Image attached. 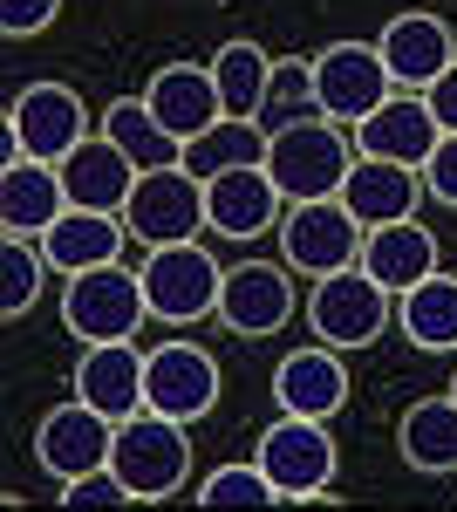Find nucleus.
Instances as JSON below:
<instances>
[{"label":"nucleus","instance_id":"4be33fe9","mask_svg":"<svg viewBox=\"0 0 457 512\" xmlns=\"http://www.w3.org/2000/svg\"><path fill=\"white\" fill-rule=\"evenodd\" d=\"M355 267L376 274L389 294H403V287H417V280H430L444 267V246H437V233L423 219H389V226H369Z\"/></svg>","mask_w":457,"mask_h":512},{"label":"nucleus","instance_id":"6e6552de","mask_svg":"<svg viewBox=\"0 0 457 512\" xmlns=\"http://www.w3.org/2000/svg\"><path fill=\"white\" fill-rule=\"evenodd\" d=\"M219 390H226L219 355L198 349L191 335H171V342L144 349V403L151 410L178 417V424H205L219 410Z\"/></svg>","mask_w":457,"mask_h":512},{"label":"nucleus","instance_id":"412c9836","mask_svg":"<svg viewBox=\"0 0 457 512\" xmlns=\"http://www.w3.org/2000/svg\"><path fill=\"white\" fill-rule=\"evenodd\" d=\"M69 212V185H62V164L41 158H14L0 164V233L41 239L55 219Z\"/></svg>","mask_w":457,"mask_h":512},{"label":"nucleus","instance_id":"393cba45","mask_svg":"<svg viewBox=\"0 0 457 512\" xmlns=\"http://www.w3.org/2000/svg\"><path fill=\"white\" fill-rule=\"evenodd\" d=\"M396 451L403 465L423 478H451L457 472V396H417L403 417H396Z\"/></svg>","mask_w":457,"mask_h":512},{"label":"nucleus","instance_id":"39448f33","mask_svg":"<svg viewBox=\"0 0 457 512\" xmlns=\"http://www.w3.org/2000/svg\"><path fill=\"white\" fill-rule=\"evenodd\" d=\"M191 424L164 417V410H137L130 424H116V451L110 465L123 472V485L137 492V506H157L171 499L178 485L191 478Z\"/></svg>","mask_w":457,"mask_h":512},{"label":"nucleus","instance_id":"cd10ccee","mask_svg":"<svg viewBox=\"0 0 457 512\" xmlns=\"http://www.w3.org/2000/svg\"><path fill=\"white\" fill-rule=\"evenodd\" d=\"M212 82H219V103H226V117H260V103H267V82H273V55L260 41L232 35L212 48Z\"/></svg>","mask_w":457,"mask_h":512},{"label":"nucleus","instance_id":"473e14b6","mask_svg":"<svg viewBox=\"0 0 457 512\" xmlns=\"http://www.w3.org/2000/svg\"><path fill=\"white\" fill-rule=\"evenodd\" d=\"M69 512H82V506H137V492L123 485V472L116 465H96V472H82V478H69L62 492H55Z\"/></svg>","mask_w":457,"mask_h":512},{"label":"nucleus","instance_id":"20e7f679","mask_svg":"<svg viewBox=\"0 0 457 512\" xmlns=\"http://www.w3.org/2000/svg\"><path fill=\"white\" fill-rule=\"evenodd\" d=\"M144 301H151V321H171V328H198L205 315H219V287H226V267L198 246V239H178V246H144Z\"/></svg>","mask_w":457,"mask_h":512},{"label":"nucleus","instance_id":"f257e3e1","mask_svg":"<svg viewBox=\"0 0 457 512\" xmlns=\"http://www.w3.org/2000/svg\"><path fill=\"white\" fill-rule=\"evenodd\" d=\"M355 164V137L335 117H301L267 137V178L280 185L287 205L301 198H342V178Z\"/></svg>","mask_w":457,"mask_h":512},{"label":"nucleus","instance_id":"4468645a","mask_svg":"<svg viewBox=\"0 0 457 512\" xmlns=\"http://www.w3.org/2000/svg\"><path fill=\"white\" fill-rule=\"evenodd\" d=\"M280 212H287V198L267 178V164H239V171L205 185V226L219 239H232V246L280 233Z\"/></svg>","mask_w":457,"mask_h":512},{"label":"nucleus","instance_id":"dca6fc26","mask_svg":"<svg viewBox=\"0 0 457 512\" xmlns=\"http://www.w3.org/2000/svg\"><path fill=\"white\" fill-rule=\"evenodd\" d=\"M273 403L287 410V417H342L348 410V362L342 349H328V342H307V349L280 355V369H273Z\"/></svg>","mask_w":457,"mask_h":512},{"label":"nucleus","instance_id":"f3484780","mask_svg":"<svg viewBox=\"0 0 457 512\" xmlns=\"http://www.w3.org/2000/svg\"><path fill=\"white\" fill-rule=\"evenodd\" d=\"M76 396L89 410H103L110 424H130L137 410H151L144 403V349L137 342H96V349H82Z\"/></svg>","mask_w":457,"mask_h":512},{"label":"nucleus","instance_id":"9d476101","mask_svg":"<svg viewBox=\"0 0 457 512\" xmlns=\"http://www.w3.org/2000/svg\"><path fill=\"white\" fill-rule=\"evenodd\" d=\"M123 226H130V239H144V246L198 239V226H205V178H191L185 164L144 171L130 205H123Z\"/></svg>","mask_w":457,"mask_h":512},{"label":"nucleus","instance_id":"1a4fd4ad","mask_svg":"<svg viewBox=\"0 0 457 512\" xmlns=\"http://www.w3.org/2000/svg\"><path fill=\"white\" fill-rule=\"evenodd\" d=\"M307 62H314V96H321V117L348 123V130L396 96V76H389V62H382L376 41H328V48H314Z\"/></svg>","mask_w":457,"mask_h":512},{"label":"nucleus","instance_id":"aec40b11","mask_svg":"<svg viewBox=\"0 0 457 512\" xmlns=\"http://www.w3.org/2000/svg\"><path fill=\"white\" fill-rule=\"evenodd\" d=\"M376 48H382V62H389V76H396V89H417V96L457 62V35L437 14H396L376 35Z\"/></svg>","mask_w":457,"mask_h":512},{"label":"nucleus","instance_id":"ddd939ff","mask_svg":"<svg viewBox=\"0 0 457 512\" xmlns=\"http://www.w3.org/2000/svg\"><path fill=\"white\" fill-rule=\"evenodd\" d=\"M110 451H116V424L103 417V410H89L82 396L55 403V410L35 424V465L55 478V485H69V478L110 465Z\"/></svg>","mask_w":457,"mask_h":512},{"label":"nucleus","instance_id":"9b49d317","mask_svg":"<svg viewBox=\"0 0 457 512\" xmlns=\"http://www.w3.org/2000/svg\"><path fill=\"white\" fill-rule=\"evenodd\" d=\"M294 267L287 260H239L226 267V287H219V321H226L239 342H267L294 321Z\"/></svg>","mask_w":457,"mask_h":512},{"label":"nucleus","instance_id":"c9c22d12","mask_svg":"<svg viewBox=\"0 0 457 512\" xmlns=\"http://www.w3.org/2000/svg\"><path fill=\"white\" fill-rule=\"evenodd\" d=\"M423 103L437 110V123H444V130H457V62H451L437 82H430V89H423Z\"/></svg>","mask_w":457,"mask_h":512},{"label":"nucleus","instance_id":"bb28decb","mask_svg":"<svg viewBox=\"0 0 457 512\" xmlns=\"http://www.w3.org/2000/svg\"><path fill=\"white\" fill-rule=\"evenodd\" d=\"M191 171V178H226V171H239V164H267V123L260 117H219L212 130H198L185 144V158H178Z\"/></svg>","mask_w":457,"mask_h":512},{"label":"nucleus","instance_id":"7c9ffc66","mask_svg":"<svg viewBox=\"0 0 457 512\" xmlns=\"http://www.w3.org/2000/svg\"><path fill=\"white\" fill-rule=\"evenodd\" d=\"M191 499H198V506H212V512H219V506H280V485L267 478V465H260V458H253V465L239 458V465L205 472Z\"/></svg>","mask_w":457,"mask_h":512},{"label":"nucleus","instance_id":"f704fd0d","mask_svg":"<svg viewBox=\"0 0 457 512\" xmlns=\"http://www.w3.org/2000/svg\"><path fill=\"white\" fill-rule=\"evenodd\" d=\"M423 185H430L437 205H457V130L437 137V151H430V164H423Z\"/></svg>","mask_w":457,"mask_h":512},{"label":"nucleus","instance_id":"f03ea898","mask_svg":"<svg viewBox=\"0 0 457 512\" xmlns=\"http://www.w3.org/2000/svg\"><path fill=\"white\" fill-rule=\"evenodd\" d=\"M307 328H314V342H328V349H342V355L376 349L382 335L396 328V294L376 274H362V267L321 274L314 294H307Z\"/></svg>","mask_w":457,"mask_h":512},{"label":"nucleus","instance_id":"b1692460","mask_svg":"<svg viewBox=\"0 0 457 512\" xmlns=\"http://www.w3.org/2000/svg\"><path fill=\"white\" fill-rule=\"evenodd\" d=\"M137 164L116 151L110 137L96 130L89 144H76L69 158H62V185H69V205H89V212H123L130 192H137Z\"/></svg>","mask_w":457,"mask_h":512},{"label":"nucleus","instance_id":"a878e982","mask_svg":"<svg viewBox=\"0 0 457 512\" xmlns=\"http://www.w3.org/2000/svg\"><path fill=\"white\" fill-rule=\"evenodd\" d=\"M396 328L417 342L423 355H457V274H437L417 280L396 294Z\"/></svg>","mask_w":457,"mask_h":512},{"label":"nucleus","instance_id":"2f4dec72","mask_svg":"<svg viewBox=\"0 0 457 512\" xmlns=\"http://www.w3.org/2000/svg\"><path fill=\"white\" fill-rule=\"evenodd\" d=\"M301 117H321V96H314V62H273V82H267V103H260V123L287 130Z\"/></svg>","mask_w":457,"mask_h":512},{"label":"nucleus","instance_id":"72a5a7b5","mask_svg":"<svg viewBox=\"0 0 457 512\" xmlns=\"http://www.w3.org/2000/svg\"><path fill=\"white\" fill-rule=\"evenodd\" d=\"M62 21V0H0V35L7 41H35Z\"/></svg>","mask_w":457,"mask_h":512},{"label":"nucleus","instance_id":"f8f14e48","mask_svg":"<svg viewBox=\"0 0 457 512\" xmlns=\"http://www.w3.org/2000/svg\"><path fill=\"white\" fill-rule=\"evenodd\" d=\"M7 130L21 137V151L41 164H62L76 144H89L96 130H89V110H82V96L69 82H28L14 103H7Z\"/></svg>","mask_w":457,"mask_h":512},{"label":"nucleus","instance_id":"a211bd4d","mask_svg":"<svg viewBox=\"0 0 457 512\" xmlns=\"http://www.w3.org/2000/svg\"><path fill=\"white\" fill-rule=\"evenodd\" d=\"M423 171L417 164H389V158H362L355 151V164H348L342 178V205L362 219V226H389V219H417L423 212Z\"/></svg>","mask_w":457,"mask_h":512},{"label":"nucleus","instance_id":"c756f323","mask_svg":"<svg viewBox=\"0 0 457 512\" xmlns=\"http://www.w3.org/2000/svg\"><path fill=\"white\" fill-rule=\"evenodd\" d=\"M41 274H55L48 253H41V239H21V233L0 239V315L7 321H21L41 301Z\"/></svg>","mask_w":457,"mask_h":512},{"label":"nucleus","instance_id":"0eeeda50","mask_svg":"<svg viewBox=\"0 0 457 512\" xmlns=\"http://www.w3.org/2000/svg\"><path fill=\"white\" fill-rule=\"evenodd\" d=\"M362 239L369 226L348 212L342 198H301V205H287L280 212V260L294 267V274H342L362 260Z\"/></svg>","mask_w":457,"mask_h":512},{"label":"nucleus","instance_id":"c85d7f7f","mask_svg":"<svg viewBox=\"0 0 457 512\" xmlns=\"http://www.w3.org/2000/svg\"><path fill=\"white\" fill-rule=\"evenodd\" d=\"M103 137H110L137 171H157V164H178V158H185V144L157 123V110L144 103V96H116L110 110H103Z\"/></svg>","mask_w":457,"mask_h":512},{"label":"nucleus","instance_id":"5701e85b","mask_svg":"<svg viewBox=\"0 0 457 512\" xmlns=\"http://www.w3.org/2000/svg\"><path fill=\"white\" fill-rule=\"evenodd\" d=\"M123 212H89V205H69L48 233H41V253H48V267L69 280V274H89V267H110L123 260Z\"/></svg>","mask_w":457,"mask_h":512},{"label":"nucleus","instance_id":"2eb2a0df","mask_svg":"<svg viewBox=\"0 0 457 512\" xmlns=\"http://www.w3.org/2000/svg\"><path fill=\"white\" fill-rule=\"evenodd\" d=\"M355 137V151L362 158H389V164H430V151H437V137H444V123H437V110L423 103L417 89H396L382 110H369V117L348 130Z\"/></svg>","mask_w":457,"mask_h":512},{"label":"nucleus","instance_id":"423d86ee","mask_svg":"<svg viewBox=\"0 0 457 512\" xmlns=\"http://www.w3.org/2000/svg\"><path fill=\"white\" fill-rule=\"evenodd\" d=\"M260 465H267V478L280 485V499L287 506H314V499H335L328 485H335V437H328V424L321 417H273L267 431H260V451H253Z\"/></svg>","mask_w":457,"mask_h":512},{"label":"nucleus","instance_id":"e433bc0d","mask_svg":"<svg viewBox=\"0 0 457 512\" xmlns=\"http://www.w3.org/2000/svg\"><path fill=\"white\" fill-rule=\"evenodd\" d=\"M451 396H457V376H451Z\"/></svg>","mask_w":457,"mask_h":512},{"label":"nucleus","instance_id":"7ed1b4c3","mask_svg":"<svg viewBox=\"0 0 457 512\" xmlns=\"http://www.w3.org/2000/svg\"><path fill=\"white\" fill-rule=\"evenodd\" d=\"M151 321V301H144V274L137 267H89V274H69L62 287V328L76 335L82 349L96 342H137V328Z\"/></svg>","mask_w":457,"mask_h":512},{"label":"nucleus","instance_id":"6ab92c4d","mask_svg":"<svg viewBox=\"0 0 457 512\" xmlns=\"http://www.w3.org/2000/svg\"><path fill=\"white\" fill-rule=\"evenodd\" d=\"M144 103L157 110V123H164L178 144H191L198 130H212V123L226 117L219 82H212V69H205V62H164V69L144 82Z\"/></svg>","mask_w":457,"mask_h":512}]
</instances>
